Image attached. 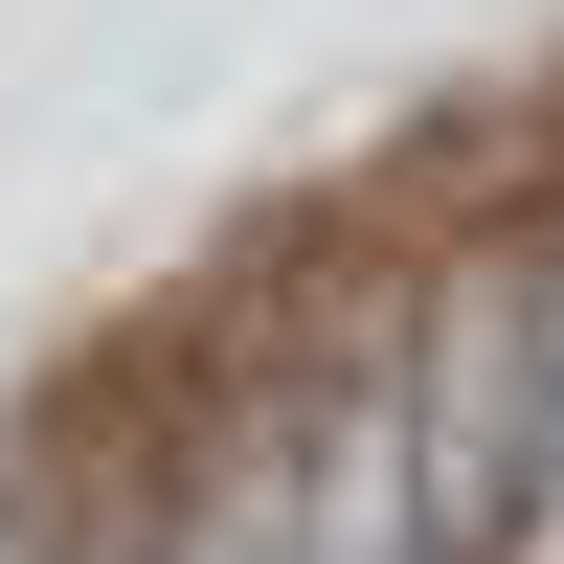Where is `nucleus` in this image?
I'll return each instance as SVG.
<instances>
[{"label": "nucleus", "mask_w": 564, "mask_h": 564, "mask_svg": "<svg viewBox=\"0 0 564 564\" xmlns=\"http://www.w3.org/2000/svg\"><path fill=\"white\" fill-rule=\"evenodd\" d=\"M406 520H430V564L520 542V249L430 271V316H406Z\"/></svg>", "instance_id": "f257e3e1"}, {"label": "nucleus", "mask_w": 564, "mask_h": 564, "mask_svg": "<svg viewBox=\"0 0 564 564\" xmlns=\"http://www.w3.org/2000/svg\"><path fill=\"white\" fill-rule=\"evenodd\" d=\"M497 564H564V226H520V542Z\"/></svg>", "instance_id": "f03ea898"}]
</instances>
